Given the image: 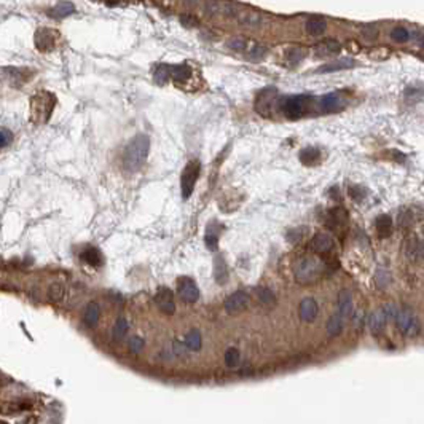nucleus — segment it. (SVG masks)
<instances>
[{
	"instance_id": "1",
	"label": "nucleus",
	"mask_w": 424,
	"mask_h": 424,
	"mask_svg": "<svg viewBox=\"0 0 424 424\" xmlns=\"http://www.w3.org/2000/svg\"><path fill=\"white\" fill-rule=\"evenodd\" d=\"M150 151V139L145 134H139L128 143L123 151V168L128 172L139 171L145 163Z\"/></svg>"
},
{
	"instance_id": "2",
	"label": "nucleus",
	"mask_w": 424,
	"mask_h": 424,
	"mask_svg": "<svg viewBox=\"0 0 424 424\" xmlns=\"http://www.w3.org/2000/svg\"><path fill=\"white\" fill-rule=\"evenodd\" d=\"M322 273H324V265L319 260L311 259V257H303V259H300L293 267L295 279H297L300 284L316 283L317 279L322 276Z\"/></svg>"
},
{
	"instance_id": "3",
	"label": "nucleus",
	"mask_w": 424,
	"mask_h": 424,
	"mask_svg": "<svg viewBox=\"0 0 424 424\" xmlns=\"http://www.w3.org/2000/svg\"><path fill=\"white\" fill-rule=\"evenodd\" d=\"M309 99L306 96H290L287 99H283L281 102V112L284 113V117L290 118V120H297L300 117H303V113L308 109Z\"/></svg>"
},
{
	"instance_id": "4",
	"label": "nucleus",
	"mask_w": 424,
	"mask_h": 424,
	"mask_svg": "<svg viewBox=\"0 0 424 424\" xmlns=\"http://www.w3.org/2000/svg\"><path fill=\"white\" fill-rule=\"evenodd\" d=\"M200 171H201L200 161H198V160H193V161H190V163L185 166L184 172H182L180 187H182V196H184L185 200L192 195L196 180H198V177H200Z\"/></svg>"
},
{
	"instance_id": "5",
	"label": "nucleus",
	"mask_w": 424,
	"mask_h": 424,
	"mask_svg": "<svg viewBox=\"0 0 424 424\" xmlns=\"http://www.w3.org/2000/svg\"><path fill=\"white\" fill-rule=\"evenodd\" d=\"M278 97V89L276 88H265L262 89L259 96H257L255 101V109L262 115H267V113L271 112V105L276 101Z\"/></svg>"
},
{
	"instance_id": "6",
	"label": "nucleus",
	"mask_w": 424,
	"mask_h": 424,
	"mask_svg": "<svg viewBox=\"0 0 424 424\" xmlns=\"http://www.w3.org/2000/svg\"><path fill=\"white\" fill-rule=\"evenodd\" d=\"M177 293L180 300H184L185 303H195L196 300H198L200 297V290L198 287H196V284L192 281V279H180L179 281V289H177Z\"/></svg>"
},
{
	"instance_id": "7",
	"label": "nucleus",
	"mask_w": 424,
	"mask_h": 424,
	"mask_svg": "<svg viewBox=\"0 0 424 424\" xmlns=\"http://www.w3.org/2000/svg\"><path fill=\"white\" fill-rule=\"evenodd\" d=\"M155 303H156V306L160 308V311L164 314H172L174 309H176V305H174V295L168 287H161V289L156 292Z\"/></svg>"
},
{
	"instance_id": "8",
	"label": "nucleus",
	"mask_w": 424,
	"mask_h": 424,
	"mask_svg": "<svg viewBox=\"0 0 424 424\" xmlns=\"http://www.w3.org/2000/svg\"><path fill=\"white\" fill-rule=\"evenodd\" d=\"M247 303H249V297L244 292H234L233 295H230L228 300L225 301V309H226V313L236 314V313H241L242 309H246Z\"/></svg>"
},
{
	"instance_id": "9",
	"label": "nucleus",
	"mask_w": 424,
	"mask_h": 424,
	"mask_svg": "<svg viewBox=\"0 0 424 424\" xmlns=\"http://www.w3.org/2000/svg\"><path fill=\"white\" fill-rule=\"evenodd\" d=\"M300 319L303 322H313L316 319L317 313H319V306H317V303L314 298L308 297V298H303L301 303H300Z\"/></svg>"
},
{
	"instance_id": "10",
	"label": "nucleus",
	"mask_w": 424,
	"mask_h": 424,
	"mask_svg": "<svg viewBox=\"0 0 424 424\" xmlns=\"http://www.w3.org/2000/svg\"><path fill=\"white\" fill-rule=\"evenodd\" d=\"M319 109L324 113H335L343 109V101L337 94H325L319 99Z\"/></svg>"
},
{
	"instance_id": "11",
	"label": "nucleus",
	"mask_w": 424,
	"mask_h": 424,
	"mask_svg": "<svg viewBox=\"0 0 424 424\" xmlns=\"http://www.w3.org/2000/svg\"><path fill=\"white\" fill-rule=\"evenodd\" d=\"M309 247H311V251L317 254H325L333 247V239L325 233H317L311 239V242H309Z\"/></svg>"
},
{
	"instance_id": "12",
	"label": "nucleus",
	"mask_w": 424,
	"mask_h": 424,
	"mask_svg": "<svg viewBox=\"0 0 424 424\" xmlns=\"http://www.w3.org/2000/svg\"><path fill=\"white\" fill-rule=\"evenodd\" d=\"M313 50H314L316 55H319V56H333V55H338V53L342 51V45H340V42H337V40L329 39V40H324L321 43H317Z\"/></svg>"
},
{
	"instance_id": "13",
	"label": "nucleus",
	"mask_w": 424,
	"mask_h": 424,
	"mask_svg": "<svg viewBox=\"0 0 424 424\" xmlns=\"http://www.w3.org/2000/svg\"><path fill=\"white\" fill-rule=\"evenodd\" d=\"M338 311L340 316L343 317H351L354 313V305H353V297L350 290H342L338 293Z\"/></svg>"
},
{
	"instance_id": "14",
	"label": "nucleus",
	"mask_w": 424,
	"mask_h": 424,
	"mask_svg": "<svg viewBox=\"0 0 424 424\" xmlns=\"http://www.w3.org/2000/svg\"><path fill=\"white\" fill-rule=\"evenodd\" d=\"M386 319H388V317H386V314L383 313V309H376V311L370 316L368 327H370V332H372V335L378 337L384 330Z\"/></svg>"
},
{
	"instance_id": "15",
	"label": "nucleus",
	"mask_w": 424,
	"mask_h": 424,
	"mask_svg": "<svg viewBox=\"0 0 424 424\" xmlns=\"http://www.w3.org/2000/svg\"><path fill=\"white\" fill-rule=\"evenodd\" d=\"M238 22L242 26H249V27H257L262 26L263 18L260 16L257 11H249V10H241L239 14L236 16Z\"/></svg>"
},
{
	"instance_id": "16",
	"label": "nucleus",
	"mask_w": 424,
	"mask_h": 424,
	"mask_svg": "<svg viewBox=\"0 0 424 424\" xmlns=\"http://www.w3.org/2000/svg\"><path fill=\"white\" fill-rule=\"evenodd\" d=\"M97 321H99V306H97V303L91 301L86 305L85 313H83V322L86 327L93 329L97 325Z\"/></svg>"
},
{
	"instance_id": "17",
	"label": "nucleus",
	"mask_w": 424,
	"mask_h": 424,
	"mask_svg": "<svg viewBox=\"0 0 424 424\" xmlns=\"http://www.w3.org/2000/svg\"><path fill=\"white\" fill-rule=\"evenodd\" d=\"M325 29H327V22H325V19L319 18V16H313L309 18L306 21V32L309 35L313 37H319L325 32Z\"/></svg>"
},
{
	"instance_id": "18",
	"label": "nucleus",
	"mask_w": 424,
	"mask_h": 424,
	"mask_svg": "<svg viewBox=\"0 0 424 424\" xmlns=\"http://www.w3.org/2000/svg\"><path fill=\"white\" fill-rule=\"evenodd\" d=\"M73 13H75V6L71 2H61L56 6H53V8L48 11L50 16L55 18V19L67 18V16H71V14H73Z\"/></svg>"
},
{
	"instance_id": "19",
	"label": "nucleus",
	"mask_w": 424,
	"mask_h": 424,
	"mask_svg": "<svg viewBox=\"0 0 424 424\" xmlns=\"http://www.w3.org/2000/svg\"><path fill=\"white\" fill-rule=\"evenodd\" d=\"M214 278L218 284H225L226 279H228V268H226V263L222 255H217L214 260Z\"/></svg>"
},
{
	"instance_id": "20",
	"label": "nucleus",
	"mask_w": 424,
	"mask_h": 424,
	"mask_svg": "<svg viewBox=\"0 0 424 424\" xmlns=\"http://www.w3.org/2000/svg\"><path fill=\"white\" fill-rule=\"evenodd\" d=\"M343 319H345L343 316L335 314V316H332L330 319L327 321V325H325V330H327V333H329L330 337H338L340 333L343 332V327H345Z\"/></svg>"
},
{
	"instance_id": "21",
	"label": "nucleus",
	"mask_w": 424,
	"mask_h": 424,
	"mask_svg": "<svg viewBox=\"0 0 424 424\" xmlns=\"http://www.w3.org/2000/svg\"><path fill=\"white\" fill-rule=\"evenodd\" d=\"M321 158V151L314 148V147H308V148H303L300 151V161L303 164L306 166H314L317 164V161H319Z\"/></svg>"
},
{
	"instance_id": "22",
	"label": "nucleus",
	"mask_w": 424,
	"mask_h": 424,
	"mask_svg": "<svg viewBox=\"0 0 424 424\" xmlns=\"http://www.w3.org/2000/svg\"><path fill=\"white\" fill-rule=\"evenodd\" d=\"M413 319H415V316H413V313L410 311V309H408V308L400 309L397 317H396V321H397L396 324H397L399 330L402 333H407V330H408V327H410V324L413 322Z\"/></svg>"
},
{
	"instance_id": "23",
	"label": "nucleus",
	"mask_w": 424,
	"mask_h": 424,
	"mask_svg": "<svg viewBox=\"0 0 424 424\" xmlns=\"http://www.w3.org/2000/svg\"><path fill=\"white\" fill-rule=\"evenodd\" d=\"M355 63L351 59H342V61H335V63H330L327 66H322L319 72L321 73H327V72H337V71H345V69H351L354 67Z\"/></svg>"
},
{
	"instance_id": "24",
	"label": "nucleus",
	"mask_w": 424,
	"mask_h": 424,
	"mask_svg": "<svg viewBox=\"0 0 424 424\" xmlns=\"http://www.w3.org/2000/svg\"><path fill=\"white\" fill-rule=\"evenodd\" d=\"M81 260L86 262L89 265H93V267H99V265L102 263V255L99 254V251L94 247H88L85 249V251L81 252Z\"/></svg>"
},
{
	"instance_id": "25",
	"label": "nucleus",
	"mask_w": 424,
	"mask_h": 424,
	"mask_svg": "<svg viewBox=\"0 0 424 424\" xmlns=\"http://www.w3.org/2000/svg\"><path fill=\"white\" fill-rule=\"evenodd\" d=\"M375 226L380 236H389L392 231V218L389 215H380L376 218Z\"/></svg>"
},
{
	"instance_id": "26",
	"label": "nucleus",
	"mask_w": 424,
	"mask_h": 424,
	"mask_svg": "<svg viewBox=\"0 0 424 424\" xmlns=\"http://www.w3.org/2000/svg\"><path fill=\"white\" fill-rule=\"evenodd\" d=\"M128 329H130V324H128V321L125 319V317H120V319L115 322V325H113V329H112L113 340H115V342L123 340L126 337V333H128Z\"/></svg>"
},
{
	"instance_id": "27",
	"label": "nucleus",
	"mask_w": 424,
	"mask_h": 424,
	"mask_svg": "<svg viewBox=\"0 0 424 424\" xmlns=\"http://www.w3.org/2000/svg\"><path fill=\"white\" fill-rule=\"evenodd\" d=\"M35 45L42 51H48L53 47V40H51V35H50L48 30L42 29L35 34Z\"/></svg>"
},
{
	"instance_id": "28",
	"label": "nucleus",
	"mask_w": 424,
	"mask_h": 424,
	"mask_svg": "<svg viewBox=\"0 0 424 424\" xmlns=\"http://www.w3.org/2000/svg\"><path fill=\"white\" fill-rule=\"evenodd\" d=\"M268 50L262 47V45H254V47H251L249 50H246V58L249 61H252V63H259V61H262L265 56H267Z\"/></svg>"
},
{
	"instance_id": "29",
	"label": "nucleus",
	"mask_w": 424,
	"mask_h": 424,
	"mask_svg": "<svg viewBox=\"0 0 424 424\" xmlns=\"http://www.w3.org/2000/svg\"><path fill=\"white\" fill-rule=\"evenodd\" d=\"M185 346L192 351H198L201 348V335L198 330H190L185 337Z\"/></svg>"
},
{
	"instance_id": "30",
	"label": "nucleus",
	"mask_w": 424,
	"mask_h": 424,
	"mask_svg": "<svg viewBox=\"0 0 424 424\" xmlns=\"http://www.w3.org/2000/svg\"><path fill=\"white\" fill-rule=\"evenodd\" d=\"M64 284H61V283H55L53 284L51 287H50V290H48V297H50V300L51 301H61L64 298Z\"/></svg>"
},
{
	"instance_id": "31",
	"label": "nucleus",
	"mask_w": 424,
	"mask_h": 424,
	"mask_svg": "<svg viewBox=\"0 0 424 424\" xmlns=\"http://www.w3.org/2000/svg\"><path fill=\"white\" fill-rule=\"evenodd\" d=\"M204 239H206V244H208V247L211 249V251H214V249L217 247L218 233H217V230H214V223L208 226V230H206V238H204Z\"/></svg>"
},
{
	"instance_id": "32",
	"label": "nucleus",
	"mask_w": 424,
	"mask_h": 424,
	"mask_svg": "<svg viewBox=\"0 0 424 424\" xmlns=\"http://www.w3.org/2000/svg\"><path fill=\"white\" fill-rule=\"evenodd\" d=\"M239 359H241V355H239V351L236 350V348H228V350H226L225 363L228 367H236L239 363Z\"/></svg>"
},
{
	"instance_id": "33",
	"label": "nucleus",
	"mask_w": 424,
	"mask_h": 424,
	"mask_svg": "<svg viewBox=\"0 0 424 424\" xmlns=\"http://www.w3.org/2000/svg\"><path fill=\"white\" fill-rule=\"evenodd\" d=\"M257 297H259V300L263 303V305H273L275 303V293H273L270 289H267V287H260V289H257Z\"/></svg>"
},
{
	"instance_id": "34",
	"label": "nucleus",
	"mask_w": 424,
	"mask_h": 424,
	"mask_svg": "<svg viewBox=\"0 0 424 424\" xmlns=\"http://www.w3.org/2000/svg\"><path fill=\"white\" fill-rule=\"evenodd\" d=\"M391 39H392L394 42L404 43V42H407L408 39H410V32H408L405 27H396V29H392Z\"/></svg>"
},
{
	"instance_id": "35",
	"label": "nucleus",
	"mask_w": 424,
	"mask_h": 424,
	"mask_svg": "<svg viewBox=\"0 0 424 424\" xmlns=\"http://www.w3.org/2000/svg\"><path fill=\"white\" fill-rule=\"evenodd\" d=\"M360 34L362 37H365L367 40H375L378 37V27L375 24H367L360 27Z\"/></svg>"
},
{
	"instance_id": "36",
	"label": "nucleus",
	"mask_w": 424,
	"mask_h": 424,
	"mask_svg": "<svg viewBox=\"0 0 424 424\" xmlns=\"http://www.w3.org/2000/svg\"><path fill=\"white\" fill-rule=\"evenodd\" d=\"M303 58H305V51H303L301 48H292L289 53H287V59H289L290 64H298Z\"/></svg>"
},
{
	"instance_id": "37",
	"label": "nucleus",
	"mask_w": 424,
	"mask_h": 424,
	"mask_svg": "<svg viewBox=\"0 0 424 424\" xmlns=\"http://www.w3.org/2000/svg\"><path fill=\"white\" fill-rule=\"evenodd\" d=\"M226 47L234 50V51H244L246 50V40H242L241 37H234V39H231L228 43H226Z\"/></svg>"
},
{
	"instance_id": "38",
	"label": "nucleus",
	"mask_w": 424,
	"mask_h": 424,
	"mask_svg": "<svg viewBox=\"0 0 424 424\" xmlns=\"http://www.w3.org/2000/svg\"><path fill=\"white\" fill-rule=\"evenodd\" d=\"M128 346H130V351L133 354H139L142 351V348H143V340L139 338V337H133L130 340V345H128Z\"/></svg>"
},
{
	"instance_id": "39",
	"label": "nucleus",
	"mask_w": 424,
	"mask_h": 424,
	"mask_svg": "<svg viewBox=\"0 0 424 424\" xmlns=\"http://www.w3.org/2000/svg\"><path fill=\"white\" fill-rule=\"evenodd\" d=\"M11 139H13L11 131H8L6 128H2V131H0V147L5 148L11 142Z\"/></svg>"
},
{
	"instance_id": "40",
	"label": "nucleus",
	"mask_w": 424,
	"mask_h": 424,
	"mask_svg": "<svg viewBox=\"0 0 424 424\" xmlns=\"http://www.w3.org/2000/svg\"><path fill=\"white\" fill-rule=\"evenodd\" d=\"M405 335H407V337H412V338H415V337L420 335V321H418V317H415V319H413V322L410 324V327H408V330H407Z\"/></svg>"
},
{
	"instance_id": "41",
	"label": "nucleus",
	"mask_w": 424,
	"mask_h": 424,
	"mask_svg": "<svg viewBox=\"0 0 424 424\" xmlns=\"http://www.w3.org/2000/svg\"><path fill=\"white\" fill-rule=\"evenodd\" d=\"M383 313L386 314V317H388V319H396L397 314H399L397 306H396V305H392V303H388V305H384Z\"/></svg>"
},
{
	"instance_id": "42",
	"label": "nucleus",
	"mask_w": 424,
	"mask_h": 424,
	"mask_svg": "<svg viewBox=\"0 0 424 424\" xmlns=\"http://www.w3.org/2000/svg\"><path fill=\"white\" fill-rule=\"evenodd\" d=\"M418 254L424 259V228H423V239L418 241Z\"/></svg>"
},
{
	"instance_id": "43",
	"label": "nucleus",
	"mask_w": 424,
	"mask_h": 424,
	"mask_svg": "<svg viewBox=\"0 0 424 424\" xmlns=\"http://www.w3.org/2000/svg\"><path fill=\"white\" fill-rule=\"evenodd\" d=\"M174 346H176V348H174V351H176V354H179V355H184V354H185V348H184V345H182V343H179V342H177Z\"/></svg>"
},
{
	"instance_id": "44",
	"label": "nucleus",
	"mask_w": 424,
	"mask_h": 424,
	"mask_svg": "<svg viewBox=\"0 0 424 424\" xmlns=\"http://www.w3.org/2000/svg\"><path fill=\"white\" fill-rule=\"evenodd\" d=\"M421 45H423V47H424V40H421Z\"/></svg>"
},
{
	"instance_id": "45",
	"label": "nucleus",
	"mask_w": 424,
	"mask_h": 424,
	"mask_svg": "<svg viewBox=\"0 0 424 424\" xmlns=\"http://www.w3.org/2000/svg\"><path fill=\"white\" fill-rule=\"evenodd\" d=\"M3 424H6V423H3Z\"/></svg>"
}]
</instances>
